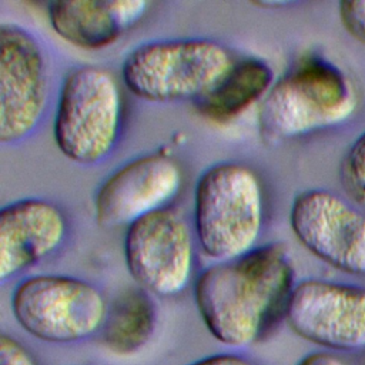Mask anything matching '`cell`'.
<instances>
[{
	"label": "cell",
	"instance_id": "9",
	"mask_svg": "<svg viewBox=\"0 0 365 365\" xmlns=\"http://www.w3.org/2000/svg\"><path fill=\"white\" fill-rule=\"evenodd\" d=\"M285 319L301 338L336 351L365 348V288L308 278L291 294Z\"/></svg>",
	"mask_w": 365,
	"mask_h": 365
},
{
	"label": "cell",
	"instance_id": "2",
	"mask_svg": "<svg viewBox=\"0 0 365 365\" xmlns=\"http://www.w3.org/2000/svg\"><path fill=\"white\" fill-rule=\"evenodd\" d=\"M264 224V191L255 171L225 161L207 168L194 191V231L202 252L220 261L255 248Z\"/></svg>",
	"mask_w": 365,
	"mask_h": 365
},
{
	"label": "cell",
	"instance_id": "6",
	"mask_svg": "<svg viewBox=\"0 0 365 365\" xmlns=\"http://www.w3.org/2000/svg\"><path fill=\"white\" fill-rule=\"evenodd\" d=\"M11 311L31 336L68 344L100 331L108 305L103 292L86 279L41 274L19 282L11 295Z\"/></svg>",
	"mask_w": 365,
	"mask_h": 365
},
{
	"label": "cell",
	"instance_id": "15",
	"mask_svg": "<svg viewBox=\"0 0 365 365\" xmlns=\"http://www.w3.org/2000/svg\"><path fill=\"white\" fill-rule=\"evenodd\" d=\"M155 324L157 309L148 291L128 288L108 307L101 342L115 355L135 354L150 341Z\"/></svg>",
	"mask_w": 365,
	"mask_h": 365
},
{
	"label": "cell",
	"instance_id": "12",
	"mask_svg": "<svg viewBox=\"0 0 365 365\" xmlns=\"http://www.w3.org/2000/svg\"><path fill=\"white\" fill-rule=\"evenodd\" d=\"M67 218L61 208L43 198H24L0 210V279L36 265L63 244Z\"/></svg>",
	"mask_w": 365,
	"mask_h": 365
},
{
	"label": "cell",
	"instance_id": "13",
	"mask_svg": "<svg viewBox=\"0 0 365 365\" xmlns=\"http://www.w3.org/2000/svg\"><path fill=\"white\" fill-rule=\"evenodd\" d=\"M147 7L143 0H66L50 3L47 16L63 40L78 48L98 50L134 27Z\"/></svg>",
	"mask_w": 365,
	"mask_h": 365
},
{
	"label": "cell",
	"instance_id": "16",
	"mask_svg": "<svg viewBox=\"0 0 365 365\" xmlns=\"http://www.w3.org/2000/svg\"><path fill=\"white\" fill-rule=\"evenodd\" d=\"M341 181L349 197L365 207V131L356 137L342 158Z\"/></svg>",
	"mask_w": 365,
	"mask_h": 365
},
{
	"label": "cell",
	"instance_id": "5",
	"mask_svg": "<svg viewBox=\"0 0 365 365\" xmlns=\"http://www.w3.org/2000/svg\"><path fill=\"white\" fill-rule=\"evenodd\" d=\"M123 124V93L115 77L98 66L71 70L60 88L53 134L64 157L97 164L115 147Z\"/></svg>",
	"mask_w": 365,
	"mask_h": 365
},
{
	"label": "cell",
	"instance_id": "10",
	"mask_svg": "<svg viewBox=\"0 0 365 365\" xmlns=\"http://www.w3.org/2000/svg\"><path fill=\"white\" fill-rule=\"evenodd\" d=\"M289 224L311 254L341 271L365 275V215L339 195L322 188L299 192Z\"/></svg>",
	"mask_w": 365,
	"mask_h": 365
},
{
	"label": "cell",
	"instance_id": "19",
	"mask_svg": "<svg viewBox=\"0 0 365 365\" xmlns=\"http://www.w3.org/2000/svg\"><path fill=\"white\" fill-rule=\"evenodd\" d=\"M190 365H254L250 359L235 355V354H217L200 361H195Z\"/></svg>",
	"mask_w": 365,
	"mask_h": 365
},
{
	"label": "cell",
	"instance_id": "17",
	"mask_svg": "<svg viewBox=\"0 0 365 365\" xmlns=\"http://www.w3.org/2000/svg\"><path fill=\"white\" fill-rule=\"evenodd\" d=\"M339 16L355 37L365 41V0H344L339 3Z\"/></svg>",
	"mask_w": 365,
	"mask_h": 365
},
{
	"label": "cell",
	"instance_id": "7",
	"mask_svg": "<svg viewBox=\"0 0 365 365\" xmlns=\"http://www.w3.org/2000/svg\"><path fill=\"white\" fill-rule=\"evenodd\" d=\"M124 258L141 288L160 297L175 295L192 275L195 254L191 228L171 207L150 212L127 227Z\"/></svg>",
	"mask_w": 365,
	"mask_h": 365
},
{
	"label": "cell",
	"instance_id": "11",
	"mask_svg": "<svg viewBox=\"0 0 365 365\" xmlns=\"http://www.w3.org/2000/svg\"><path fill=\"white\" fill-rule=\"evenodd\" d=\"M182 184L178 163L165 153L137 157L111 173L94 197L97 224L128 227L135 220L168 207Z\"/></svg>",
	"mask_w": 365,
	"mask_h": 365
},
{
	"label": "cell",
	"instance_id": "1",
	"mask_svg": "<svg viewBox=\"0 0 365 365\" xmlns=\"http://www.w3.org/2000/svg\"><path fill=\"white\" fill-rule=\"evenodd\" d=\"M294 277L287 248L271 242L205 268L195 281L194 298L204 325L217 341L248 346L285 317Z\"/></svg>",
	"mask_w": 365,
	"mask_h": 365
},
{
	"label": "cell",
	"instance_id": "3",
	"mask_svg": "<svg viewBox=\"0 0 365 365\" xmlns=\"http://www.w3.org/2000/svg\"><path fill=\"white\" fill-rule=\"evenodd\" d=\"M358 96L346 74L319 57H307L282 74L259 108L261 134L285 140L335 127L348 120Z\"/></svg>",
	"mask_w": 365,
	"mask_h": 365
},
{
	"label": "cell",
	"instance_id": "18",
	"mask_svg": "<svg viewBox=\"0 0 365 365\" xmlns=\"http://www.w3.org/2000/svg\"><path fill=\"white\" fill-rule=\"evenodd\" d=\"M0 365H37L33 355L13 336L0 335Z\"/></svg>",
	"mask_w": 365,
	"mask_h": 365
},
{
	"label": "cell",
	"instance_id": "14",
	"mask_svg": "<svg viewBox=\"0 0 365 365\" xmlns=\"http://www.w3.org/2000/svg\"><path fill=\"white\" fill-rule=\"evenodd\" d=\"M272 84L271 67L261 58L245 57L235 61L205 96L194 101L195 108L210 121L227 123L264 100Z\"/></svg>",
	"mask_w": 365,
	"mask_h": 365
},
{
	"label": "cell",
	"instance_id": "20",
	"mask_svg": "<svg viewBox=\"0 0 365 365\" xmlns=\"http://www.w3.org/2000/svg\"><path fill=\"white\" fill-rule=\"evenodd\" d=\"M298 365H344V362L328 352H312L304 356Z\"/></svg>",
	"mask_w": 365,
	"mask_h": 365
},
{
	"label": "cell",
	"instance_id": "21",
	"mask_svg": "<svg viewBox=\"0 0 365 365\" xmlns=\"http://www.w3.org/2000/svg\"><path fill=\"white\" fill-rule=\"evenodd\" d=\"M359 365H365V355L362 356V359H361V362H359Z\"/></svg>",
	"mask_w": 365,
	"mask_h": 365
},
{
	"label": "cell",
	"instance_id": "4",
	"mask_svg": "<svg viewBox=\"0 0 365 365\" xmlns=\"http://www.w3.org/2000/svg\"><path fill=\"white\" fill-rule=\"evenodd\" d=\"M234 63L230 50L210 38L154 40L125 56L121 76L127 88L145 101H197Z\"/></svg>",
	"mask_w": 365,
	"mask_h": 365
},
{
	"label": "cell",
	"instance_id": "8",
	"mask_svg": "<svg viewBox=\"0 0 365 365\" xmlns=\"http://www.w3.org/2000/svg\"><path fill=\"white\" fill-rule=\"evenodd\" d=\"M48 94L40 41L16 23L0 26V141H21L38 125Z\"/></svg>",
	"mask_w": 365,
	"mask_h": 365
}]
</instances>
